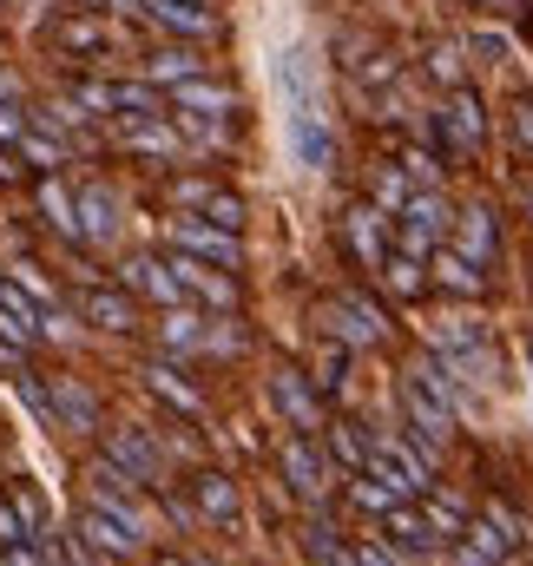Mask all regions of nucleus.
<instances>
[{
    "mask_svg": "<svg viewBox=\"0 0 533 566\" xmlns=\"http://www.w3.org/2000/svg\"><path fill=\"white\" fill-rule=\"evenodd\" d=\"M198 494H205V507H211V514H231V488H224L218 474H205V481H198Z\"/></svg>",
    "mask_w": 533,
    "mask_h": 566,
    "instance_id": "obj_11",
    "label": "nucleus"
},
{
    "mask_svg": "<svg viewBox=\"0 0 533 566\" xmlns=\"http://www.w3.org/2000/svg\"><path fill=\"white\" fill-rule=\"evenodd\" d=\"M171 238H178L185 251H198V258H224V264L238 258V244H231V238H218V231H198V224H178Z\"/></svg>",
    "mask_w": 533,
    "mask_h": 566,
    "instance_id": "obj_3",
    "label": "nucleus"
},
{
    "mask_svg": "<svg viewBox=\"0 0 533 566\" xmlns=\"http://www.w3.org/2000/svg\"><path fill=\"white\" fill-rule=\"evenodd\" d=\"M86 316H93L100 329H126V323H133V303L113 296V290H93V296H86Z\"/></svg>",
    "mask_w": 533,
    "mask_h": 566,
    "instance_id": "obj_4",
    "label": "nucleus"
},
{
    "mask_svg": "<svg viewBox=\"0 0 533 566\" xmlns=\"http://www.w3.org/2000/svg\"><path fill=\"white\" fill-rule=\"evenodd\" d=\"M178 106H191V113H231V93H218V86H198V80H185V86H178Z\"/></svg>",
    "mask_w": 533,
    "mask_h": 566,
    "instance_id": "obj_6",
    "label": "nucleus"
},
{
    "mask_svg": "<svg viewBox=\"0 0 533 566\" xmlns=\"http://www.w3.org/2000/svg\"><path fill=\"white\" fill-rule=\"evenodd\" d=\"M80 211H86V231H93V238H106V231L119 224V218H113V198H106V191H86V198H80Z\"/></svg>",
    "mask_w": 533,
    "mask_h": 566,
    "instance_id": "obj_7",
    "label": "nucleus"
},
{
    "mask_svg": "<svg viewBox=\"0 0 533 566\" xmlns=\"http://www.w3.org/2000/svg\"><path fill=\"white\" fill-rule=\"evenodd\" d=\"M113 461H126V468H138V481H158V454L138 441V434H119L113 441Z\"/></svg>",
    "mask_w": 533,
    "mask_h": 566,
    "instance_id": "obj_5",
    "label": "nucleus"
},
{
    "mask_svg": "<svg viewBox=\"0 0 533 566\" xmlns=\"http://www.w3.org/2000/svg\"><path fill=\"white\" fill-rule=\"evenodd\" d=\"M133 283H138V290H151V296H165V303H171V296H178V283L165 277V271H158V264H133Z\"/></svg>",
    "mask_w": 533,
    "mask_h": 566,
    "instance_id": "obj_10",
    "label": "nucleus"
},
{
    "mask_svg": "<svg viewBox=\"0 0 533 566\" xmlns=\"http://www.w3.org/2000/svg\"><path fill=\"white\" fill-rule=\"evenodd\" d=\"M66 40H73V46H100V40H106V33H100V27H86V20H80V27H66Z\"/></svg>",
    "mask_w": 533,
    "mask_h": 566,
    "instance_id": "obj_12",
    "label": "nucleus"
},
{
    "mask_svg": "<svg viewBox=\"0 0 533 566\" xmlns=\"http://www.w3.org/2000/svg\"><path fill=\"white\" fill-rule=\"evenodd\" d=\"M151 80H198V53H158Z\"/></svg>",
    "mask_w": 533,
    "mask_h": 566,
    "instance_id": "obj_8",
    "label": "nucleus"
},
{
    "mask_svg": "<svg viewBox=\"0 0 533 566\" xmlns=\"http://www.w3.org/2000/svg\"><path fill=\"white\" fill-rule=\"evenodd\" d=\"M158 27H178V33H211V13L198 0H138Z\"/></svg>",
    "mask_w": 533,
    "mask_h": 566,
    "instance_id": "obj_2",
    "label": "nucleus"
},
{
    "mask_svg": "<svg viewBox=\"0 0 533 566\" xmlns=\"http://www.w3.org/2000/svg\"><path fill=\"white\" fill-rule=\"evenodd\" d=\"M178 283H191V290H205L211 303H231V283H218V277H205L198 264H178Z\"/></svg>",
    "mask_w": 533,
    "mask_h": 566,
    "instance_id": "obj_9",
    "label": "nucleus"
},
{
    "mask_svg": "<svg viewBox=\"0 0 533 566\" xmlns=\"http://www.w3.org/2000/svg\"><path fill=\"white\" fill-rule=\"evenodd\" d=\"M276 93H283L290 119H323V93H316V60H310V46H283V53H276Z\"/></svg>",
    "mask_w": 533,
    "mask_h": 566,
    "instance_id": "obj_1",
    "label": "nucleus"
}]
</instances>
